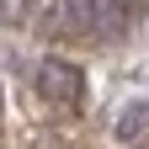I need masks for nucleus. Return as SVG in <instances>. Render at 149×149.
<instances>
[{
	"label": "nucleus",
	"instance_id": "obj_1",
	"mask_svg": "<svg viewBox=\"0 0 149 149\" xmlns=\"http://www.w3.org/2000/svg\"><path fill=\"white\" fill-rule=\"evenodd\" d=\"M37 91L53 101V107H80L85 96V80H80V69L64 64V59H48V64H37Z\"/></svg>",
	"mask_w": 149,
	"mask_h": 149
},
{
	"label": "nucleus",
	"instance_id": "obj_2",
	"mask_svg": "<svg viewBox=\"0 0 149 149\" xmlns=\"http://www.w3.org/2000/svg\"><path fill=\"white\" fill-rule=\"evenodd\" d=\"M144 128H149V107H128L123 117L112 123V133H117V144H133V139L144 133Z\"/></svg>",
	"mask_w": 149,
	"mask_h": 149
},
{
	"label": "nucleus",
	"instance_id": "obj_3",
	"mask_svg": "<svg viewBox=\"0 0 149 149\" xmlns=\"http://www.w3.org/2000/svg\"><path fill=\"white\" fill-rule=\"evenodd\" d=\"M16 6H22V16H37V11H43V0H16Z\"/></svg>",
	"mask_w": 149,
	"mask_h": 149
}]
</instances>
